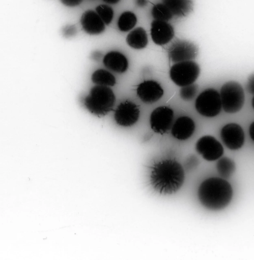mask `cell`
Wrapping results in <instances>:
<instances>
[{
	"label": "cell",
	"instance_id": "cell-1",
	"mask_svg": "<svg viewBox=\"0 0 254 260\" xmlns=\"http://www.w3.org/2000/svg\"><path fill=\"white\" fill-rule=\"evenodd\" d=\"M185 178L182 166L171 159L162 160L154 165L150 176L153 188L162 194H172L182 186Z\"/></svg>",
	"mask_w": 254,
	"mask_h": 260
},
{
	"label": "cell",
	"instance_id": "cell-2",
	"mask_svg": "<svg viewBox=\"0 0 254 260\" xmlns=\"http://www.w3.org/2000/svg\"><path fill=\"white\" fill-rule=\"evenodd\" d=\"M197 196L200 203L206 208L220 210L226 207L232 200L233 189L224 178L211 177L201 184Z\"/></svg>",
	"mask_w": 254,
	"mask_h": 260
},
{
	"label": "cell",
	"instance_id": "cell-3",
	"mask_svg": "<svg viewBox=\"0 0 254 260\" xmlns=\"http://www.w3.org/2000/svg\"><path fill=\"white\" fill-rule=\"evenodd\" d=\"M115 96L112 90L108 86L96 85L84 101L86 108L91 113L98 116H103L109 112L114 106Z\"/></svg>",
	"mask_w": 254,
	"mask_h": 260
},
{
	"label": "cell",
	"instance_id": "cell-4",
	"mask_svg": "<svg viewBox=\"0 0 254 260\" xmlns=\"http://www.w3.org/2000/svg\"><path fill=\"white\" fill-rule=\"evenodd\" d=\"M220 96L222 108L228 113H235L243 107L245 95L241 84L235 81L225 82L221 87Z\"/></svg>",
	"mask_w": 254,
	"mask_h": 260
},
{
	"label": "cell",
	"instance_id": "cell-5",
	"mask_svg": "<svg viewBox=\"0 0 254 260\" xmlns=\"http://www.w3.org/2000/svg\"><path fill=\"white\" fill-rule=\"evenodd\" d=\"M200 73V67L192 60L175 63L171 68L170 76L178 86L183 87L193 84Z\"/></svg>",
	"mask_w": 254,
	"mask_h": 260
},
{
	"label": "cell",
	"instance_id": "cell-6",
	"mask_svg": "<svg viewBox=\"0 0 254 260\" xmlns=\"http://www.w3.org/2000/svg\"><path fill=\"white\" fill-rule=\"evenodd\" d=\"M195 107L203 116L213 117L217 116L222 108L220 93L213 88L204 90L197 97Z\"/></svg>",
	"mask_w": 254,
	"mask_h": 260
},
{
	"label": "cell",
	"instance_id": "cell-7",
	"mask_svg": "<svg viewBox=\"0 0 254 260\" xmlns=\"http://www.w3.org/2000/svg\"><path fill=\"white\" fill-rule=\"evenodd\" d=\"M167 52L171 60L178 63L194 59L197 55L198 48L189 41L178 39L171 44Z\"/></svg>",
	"mask_w": 254,
	"mask_h": 260
},
{
	"label": "cell",
	"instance_id": "cell-8",
	"mask_svg": "<svg viewBox=\"0 0 254 260\" xmlns=\"http://www.w3.org/2000/svg\"><path fill=\"white\" fill-rule=\"evenodd\" d=\"M195 149L198 153L208 161L220 158L223 153L221 143L211 136H204L199 139L196 143Z\"/></svg>",
	"mask_w": 254,
	"mask_h": 260
},
{
	"label": "cell",
	"instance_id": "cell-9",
	"mask_svg": "<svg viewBox=\"0 0 254 260\" xmlns=\"http://www.w3.org/2000/svg\"><path fill=\"white\" fill-rule=\"evenodd\" d=\"M173 111L166 106H160L154 109L150 118L151 128L156 133L163 134L172 127Z\"/></svg>",
	"mask_w": 254,
	"mask_h": 260
},
{
	"label": "cell",
	"instance_id": "cell-10",
	"mask_svg": "<svg viewBox=\"0 0 254 260\" xmlns=\"http://www.w3.org/2000/svg\"><path fill=\"white\" fill-rule=\"evenodd\" d=\"M222 141L231 150L240 149L244 143V133L241 126L235 123H228L220 131Z\"/></svg>",
	"mask_w": 254,
	"mask_h": 260
},
{
	"label": "cell",
	"instance_id": "cell-11",
	"mask_svg": "<svg viewBox=\"0 0 254 260\" xmlns=\"http://www.w3.org/2000/svg\"><path fill=\"white\" fill-rule=\"evenodd\" d=\"M139 116V110L134 103L126 101L121 103L116 109L114 118L120 125L130 126L135 124Z\"/></svg>",
	"mask_w": 254,
	"mask_h": 260
},
{
	"label": "cell",
	"instance_id": "cell-12",
	"mask_svg": "<svg viewBox=\"0 0 254 260\" xmlns=\"http://www.w3.org/2000/svg\"><path fill=\"white\" fill-rule=\"evenodd\" d=\"M137 94L145 103H153L159 100L163 94V90L160 85L153 80L142 82L136 89Z\"/></svg>",
	"mask_w": 254,
	"mask_h": 260
},
{
	"label": "cell",
	"instance_id": "cell-13",
	"mask_svg": "<svg viewBox=\"0 0 254 260\" xmlns=\"http://www.w3.org/2000/svg\"><path fill=\"white\" fill-rule=\"evenodd\" d=\"M151 35L156 44L163 45L173 39L174 30L167 22L155 20L151 23Z\"/></svg>",
	"mask_w": 254,
	"mask_h": 260
},
{
	"label": "cell",
	"instance_id": "cell-14",
	"mask_svg": "<svg viewBox=\"0 0 254 260\" xmlns=\"http://www.w3.org/2000/svg\"><path fill=\"white\" fill-rule=\"evenodd\" d=\"M80 23L84 31L90 35H98L105 29V23L93 10H87L82 14Z\"/></svg>",
	"mask_w": 254,
	"mask_h": 260
},
{
	"label": "cell",
	"instance_id": "cell-15",
	"mask_svg": "<svg viewBox=\"0 0 254 260\" xmlns=\"http://www.w3.org/2000/svg\"><path fill=\"white\" fill-rule=\"evenodd\" d=\"M195 129L193 120L189 117L182 116L177 119L171 128V133L176 139L185 140L189 138Z\"/></svg>",
	"mask_w": 254,
	"mask_h": 260
},
{
	"label": "cell",
	"instance_id": "cell-16",
	"mask_svg": "<svg viewBox=\"0 0 254 260\" xmlns=\"http://www.w3.org/2000/svg\"><path fill=\"white\" fill-rule=\"evenodd\" d=\"M104 66L109 70L118 73L125 72L128 67V61L122 53L113 51L107 53L103 58Z\"/></svg>",
	"mask_w": 254,
	"mask_h": 260
},
{
	"label": "cell",
	"instance_id": "cell-17",
	"mask_svg": "<svg viewBox=\"0 0 254 260\" xmlns=\"http://www.w3.org/2000/svg\"><path fill=\"white\" fill-rule=\"evenodd\" d=\"M173 16L182 17L187 16L193 10V0H161Z\"/></svg>",
	"mask_w": 254,
	"mask_h": 260
},
{
	"label": "cell",
	"instance_id": "cell-18",
	"mask_svg": "<svg viewBox=\"0 0 254 260\" xmlns=\"http://www.w3.org/2000/svg\"><path fill=\"white\" fill-rule=\"evenodd\" d=\"M126 42L131 47L136 49L145 48L148 44V37L146 30L141 27L130 31L127 36Z\"/></svg>",
	"mask_w": 254,
	"mask_h": 260
},
{
	"label": "cell",
	"instance_id": "cell-19",
	"mask_svg": "<svg viewBox=\"0 0 254 260\" xmlns=\"http://www.w3.org/2000/svg\"><path fill=\"white\" fill-rule=\"evenodd\" d=\"M93 82L98 85L111 86L116 84V78L109 72L100 69L96 71L92 75Z\"/></svg>",
	"mask_w": 254,
	"mask_h": 260
},
{
	"label": "cell",
	"instance_id": "cell-20",
	"mask_svg": "<svg viewBox=\"0 0 254 260\" xmlns=\"http://www.w3.org/2000/svg\"><path fill=\"white\" fill-rule=\"evenodd\" d=\"M218 173L222 178L230 177L235 170L234 162L230 158L224 157L218 160L216 164Z\"/></svg>",
	"mask_w": 254,
	"mask_h": 260
},
{
	"label": "cell",
	"instance_id": "cell-21",
	"mask_svg": "<svg viewBox=\"0 0 254 260\" xmlns=\"http://www.w3.org/2000/svg\"><path fill=\"white\" fill-rule=\"evenodd\" d=\"M137 22L136 15L132 12H123L119 17L118 21V26L122 31H128L133 28Z\"/></svg>",
	"mask_w": 254,
	"mask_h": 260
},
{
	"label": "cell",
	"instance_id": "cell-22",
	"mask_svg": "<svg viewBox=\"0 0 254 260\" xmlns=\"http://www.w3.org/2000/svg\"><path fill=\"white\" fill-rule=\"evenodd\" d=\"M151 14L155 20L166 22L173 17L169 9L162 3L154 5L152 9Z\"/></svg>",
	"mask_w": 254,
	"mask_h": 260
},
{
	"label": "cell",
	"instance_id": "cell-23",
	"mask_svg": "<svg viewBox=\"0 0 254 260\" xmlns=\"http://www.w3.org/2000/svg\"><path fill=\"white\" fill-rule=\"evenodd\" d=\"M96 11L103 22L109 24L112 20L114 11L112 9L106 5H100L96 8Z\"/></svg>",
	"mask_w": 254,
	"mask_h": 260
},
{
	"label": "cell",
	"instance_id": "cell-24",
	"mask_svg": "<svg viewBox=\"0 0 254 260\" xmlns=\"http://www.w3.org/2000/svg\"><path fill=\"white\" fill-rule=\"evenodd\" d=\"M197 88V85L193 84L182 87L180 90L181 98L185 101L191 100L195 96Z\"/></svg>",
	"mask_w": 254,
	"mask_h": 260
},
{
	"label": "cell",
	"instance_id": "cell-25",
	"mask_svg": "<svg viewBox=\"0 0 254 260\" xmlns=\"http://www.w3.org/2000/svg\"><path fill=\"white\" fill-rule=\"evenodd\" d=\"M76 27L74 25H67L62 29V35L66 38H70L76 35Z\"/></svg>",
	"mask_w": 254,
	"mask_h": 260
},
{
	"label": "cell",
	"instance_id": "cell-26",
	"mask_svg": "<svg viewBox=\"0 0 254 260\" xmlns=\"http://www.w3.org/2000/svg\"><path fill=\"white\" fill-rule=\"evenodd\" d=\"M246 88L249 93L254 94V73L248 77L246 84Z\"/></svg>",
	"mask_w": 254,
	"mask_h": 260
},
{
	"label": "cell",
	"instance_id": "cell-27",
	"mask_svg": "<svg viewBox=\"0 0 254 260\" xmlns=\"http://www.w3.org/2000/svg\"><path fill=\"white\" fill-rule=\"evenodd\" d=\"M198 162V159L195 156H191L186 161L185 167L188 170H192L197 166Z\"/></svg>",
	"mask_w": 254,
	"mask_h": 260
},
{
	"label": "cell",
	"instance_id": "cell-28",
	"mask_svg": "<svg viewBox=\"0 0 254 260\" xmlns=\"http://www.w3.org/2000/svg\"><path fill=\"white\" fill-rule=\"evenodd\" d=\"M61 3L70 7H75L79 5L83 0H60Z\"/></svg>",
	"mask_w": 254,
	"mask_h": 260
},
{
	"label": "cell",
	"instance_id": "cell-29",
	"mask_svg": "<svg viewBox=\"0 0 254 260\" xmlns=\"http://www.w3.org/2000/svg\"><path fill=\"white\" fill-rule=\"evenodd\" d=\"M102 57V54L101 52L96 51L92 53L91 58L95 60H99Z\"/></svg>",
	"mask_w": 254,
	"mask_h": 260
},
{
	"label": "cell",
	"instance_id": "cell-30",
	"mask_svg": "<svg viewBox=\"0 0 254 260\" xmlns=\"http://www.w3.org/2000/svg\"><path fill=\"white\" fill-rule=\"evenodd\" d=\"M148 3V0H135L136 5L139 7L146 6Z\"/></svg>",
	"mask_w": 254,
	"mask_h": 260
},
{
	"label": "cell",
	"instance_id": "cell-31",
	"mask_svg": "<svg viewBox=\"0 0 254 260\" xmlns=\"http://www.w3.org/2000/svg\"><path fill=\"white\" fill-rule=\"evenodd\" d=\"M249 133L251 139L254 141V121L249 126Z\"/></svg>",
	"mask_w": 254,
	"mask_h": 260
},
{
	"label": "cell",
	"instance_id": "cell-32",
	"mask_svg": "<svg viewBox=\"0 0 254 260\" xmlns=\"http://www.w3.org/2000/svg\"><path fill=\"white\" fill-rule=\"evenodd\" d=\"M120 0H103L105 3L109 4H116L120 2Z\"/></svg>",
	"mask_w": 254,
	"mask_h": 260
},
{
	"label": "cell",
	"instance_id": "cell-33",
	"mask_svg": "<svg viewBox=\"0 0 254 260\" xmlns=\"http://www.w3.org/2000/svg\"><path fill=\"white\" fill-rule=\"evenodd\" d=\"M251 104H252V108L254 109V96L253 97V98L252 99Z\"/></svg>",
	"mask_w": 254,
	"mask_h": 260
}]
</instances>
